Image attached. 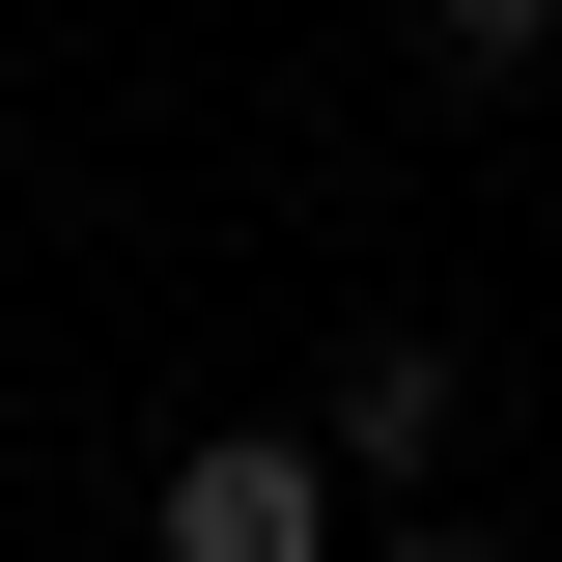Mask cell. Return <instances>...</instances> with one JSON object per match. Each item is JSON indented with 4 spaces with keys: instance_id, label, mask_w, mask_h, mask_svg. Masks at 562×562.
Masks as SVG:
<instances>
[{
    "instance_id": "7a4b0ae2",
    "label": "cell",
    "mask_w": 562,
    "mask_h": 562,
    "mask_svg": "<svg viewBox=\"0 0 562 562\" xmlns=\"http://www.w3.org/2000/svg\"><path fill=\"white\" fill-rule=\"evenodd\" d=\"M450 422H479V394H450V338H366L338 394H310V450H338L366 506H422V479H450Z\"/></svg>"
},
{
    "instance_id": "6da1fadb",
    "label": "cell",
    "mask_w": 562,
    "mask_h": 562,
    "mask_svg": "<svg viewBox=\"0 0 562 562\" xmlns=\"http://www.w3.org/2000/svg\"><path fill=\"white\" fill-rule=\"evenodd\" d=\"M169 562H338V450L310 422H198L169 450Z\"/></svg>"
},
{
    "instance_id": "5b68a950",
    "label": "cell",
    "mask_w": 562,
    "mask_h": 562,
    "mask_svg": "<svg viewBox=\"0 0 562 562\" xmlns=\"http://www.w3.org/2000/svg\"><path fill=\"white\" fill-rule=\"evenodd\" d=\"M535 85H562V57H535Z\"/></svg>"
},
{
    "instance_id": "3957f363",
    "label": "cell",
    "mask_w": 562,
    "mask_h": 562,
    "mask_svg": "<svg viewBox=\"0 0 562 562\" xmlns=\"http://www.w3.org/2000/svg\"><path fill=\"white\" fill-rule=\"evenodd\" d=\"M422 57H450V85H535V57H562V0H422Z\"/></svg>"
},
{
    "instance_id": "277c9868",
    "label": "cell",
    "mask_w": 562,
    "mask_h": 562,
    "mask_svg": "<svg viewBox=\"0 0 562 562\" xmlns=\"http://www.w3.org/2000/svg\"><path fill=\"white\" fill-rule=\"evenodd\" d=\"M394 562H506V535H450V506H394Z\"/></svg>"
}]
</instances>
